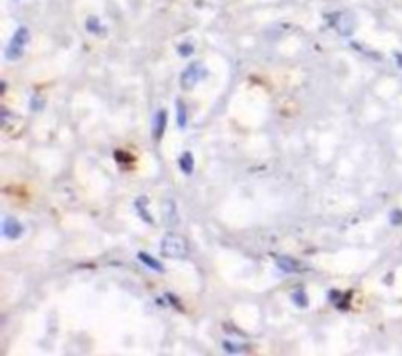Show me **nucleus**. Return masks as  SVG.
<instances>
[{"mask_svg": "<svg viewBox=\"0 0 402 356\" xmlns=\"http://www.w3.org/2000/svg\"><path fill=\"white\" fill-rule=\"evenodd\" d=\"M160 253L168 259H186L189 246L182 237L176 234H167L160 240Z\"/></svg>", "mask_w": 402, "mask_h": 356, "instance_id": "obj_1", "label": "nucleus"}, {"mask_svg": "<svg viewBox=\"0 0 402 356\" xmlns=\"http://www.w3.org/2000/svg\"><path fill=\"white\" fill-rule=\"evenodd\" d=\"M30 39V31L27 27H19L14 35L9 41V44L6 47V52H5V57L9 60V61H16L19 60L20 57L24 55V50H25V46Z\"/></svg>", "mask_w": 402, "mask_h": 356, "instance_id": "obj_2", "label": "nucleus"}, {"mask_svg": "<svg viewBox=\"0 0 402 356\" xmlns=\"http://www.w3.org/2000/svg\"><path fill=\"white\" fill-rule=\"evenodd\" d=\"M206 75V68L200 61H193L181 74V86L184 90H192Z\"/></svg>", "mask_w": 402, "mask_h": 356, "instance_id": "obj_3", "label": "nucleus"}, {"mask_svg": "<svg viewBox=\"0 0 402 356\" xmlns=\"http://www.w3.org/2000/svg\"><path fill=\"white\" fill-rule=\"evenodd\" d=\"M332 27H335L341 35L349 36L354 31V20L347 13H335L330 16Z\"/></svg>", "mask_w": 402, "mask_h": 356, "instance_id": "obj_4", "label": "nucleus"}, {"mask_svg": "<svg viewBox=\"0 0 402 356\" xmlns=\"http://www.w3.org/2000/svg\"><path fill=\"white\" fill-rule=\"evenodd\" d=\"M2 232L6 239H19L24 232V228L16 218H5L2 223Z\"/></svg>", "mask_w": 402, "mask_h": 356, "instance_id": "obj_5", "label": "nucleus"}, {"mask_svg": "<svg viewBox=\"0 0 402 356\" xmlns=\"http://www.w3.org/2000/svg\"><path fill=\"white\" fill-rule=\"evenodd\" d=\"M277 265H278L280 270L285 272V273H297L302 270V265L296 261L294 257H289V256H278Z\"/></svg>", "mask_w": 402, "mask_h": 356, "instance_id": "obj_6", "label": "nucleus"}, {"mask_svg": "<svg viewBox=\"0 0 402 356\" xmlns=\"http://www.w3.org/2000/svg\"><path fill=\"white\" fill-rule=\"evenodd\" d=\"M165 129H167V112L159 110L154 116V123H153V135L157 142L164 137Z\"/></svg>", "mask_w": 402, "mask_h": 356, "instance_id": "obj_7", "label": "nucleus"}, {"mask_svg": "<svg viewBox=\"0 0 402 356\" xmlns=\"http://www.w3.org/2000/svg\"><path fill=\"white\" fill-rule=\"evenodd\" d=\"M137 257H138V261L142 262V264H145L148 268H151V270H154V272H157V273H162L164 272V267H162V264L159 262V261H156V259L151 256V254H148V253H145V251H140L138 254H137Z\"/></svg>", "mask_w": 402, "mask_h": 356, "instance_id": "obj_8", "label": "nucleus"}, {"mask_svg": "<svg viewBox=\"0 0 402 356\" xmlns=\"http://www.w3.org/2000/svg\"><path fill=\"white\" fill-rule=\"evenodd\" d=\"M148 204H149V201H148L146 196H140V198L135 199V207H137V212H138L140 217H142L148 224H154L153 217L148 213Z\"/></svg>", "mask_w": 402, "mask_h": 356, "instance_id": "obj_9", "label": "nucleus"}, {"mask_svg": "<svg viewBox=\"0 0 402 356\" xmlns=\"http://www.w3.org/2000/svg\"><path fill=\"white\" fill-rule=\"evenodd\" d=\"M179 168L184 175H192L193 168H195V160H193V154L190 151H186L181 157H179Z\"/></svg>", "mask_w": 402, "mask_h": 356, "instance_id": "obj_10", "label": "nucleus"}, {"mask_svg": "<svg viewBox=\"0 0 402 356\" xmlns=\"http://www.w3.org/2000/svg\"><path fill=\"white\" fill-rule=\"evenodd\" d=\"M189 120V113H187V107L182 101H176V123L179 129H184Z\"/></svg>", "mask_w": 402, "mask_h": 356, "instance_id": "obj_11", "label": "nucleus"}, {"mask_svg": "<svg viewBox=\"0 0 402 356\" xmlns=\"http://www.w3.org/2000/svg\"><path fill=\"white\" fill-rule=\"evenodd\" d=\"M292 301L299 306V308H307L308 306V297L303 289H297L292 292Z\"/></svg>", "mask_w": 402, "mask_h": 356, "instance_id": "obj_12", "label": "nucleus"}, {"mask_svg": "<svg viewBox=\"0 0 402 356\" xmlns=\"http://www.w3.org/2000/svg\"><path fill=\"white\" fill-rule=\"evenodd\" d=\"M86 30L91 31V33H97V31H99V22H97L96 17L86 19Z\"/></svg>", "mask_w": 402, "mask_h": 356, "instance_id": "obj_13", "label": "nucleus"}, {"mask_svg": "<svg viewBox=\"0 0 402 356\" xmlns=\"http://www.w3.org/2000/svg\"><path fill=\"white\" fill-rule=\"evenodd\" d=\"M178 52L181 53L182 57H189L190 53L193 52V47H192L190 44H181V46L178 47Z\"/></svg>", "mask_w": 402, "mask_h": 356, "instance_id": "obj_14", "label": "nucleus"}]
</instances>
